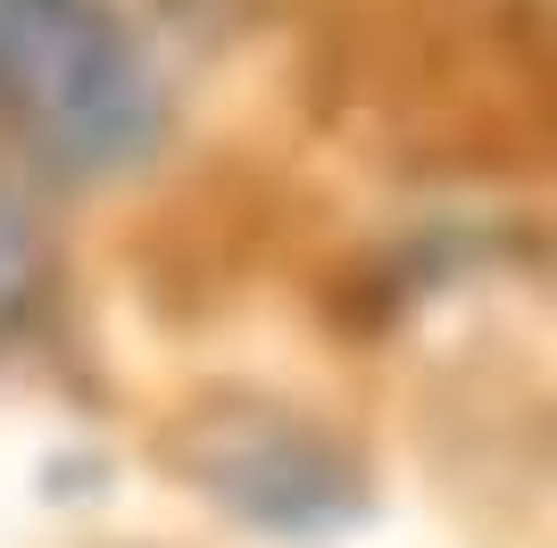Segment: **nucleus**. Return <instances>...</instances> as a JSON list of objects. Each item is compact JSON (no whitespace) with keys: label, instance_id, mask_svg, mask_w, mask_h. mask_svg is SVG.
I'll list each match as a JSON object with an SVG mask.
<instances>
[{"label":"nucleus","instance_id":"1","mask_svg":"<svg viewBox=\"0 0 557 548\" xmlns=\"http://www.w3.org/2000/svg\"><path fill=\"white\" fill-rule=\"evenodd\" d=\"M166 134V84L116 0H0V141L50 175H125Z\"/></svg>","mask_w":557,"mask_h":548},{"label":"nucleus","instance_id":"2","mask_svg":"<svg viewBox=\"0 0 557 548\" xmlns=\"http://www.w3.org/2000/svg\"><path fill=\"white\" fill-rule=\"evenodd\" d=\"M42 291V233L9 191H0V324L25 316V299Z\"/></svg>","mask_w":557,"mask_h":548}]
</instances>
